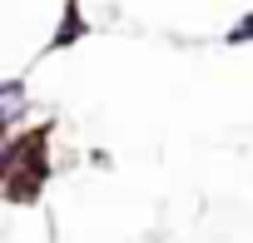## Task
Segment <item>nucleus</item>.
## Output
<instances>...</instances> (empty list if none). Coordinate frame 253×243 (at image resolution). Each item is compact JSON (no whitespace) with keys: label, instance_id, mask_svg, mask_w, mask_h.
I'll return each mask as SVG.
<instances>
[{"label":"nucleus","instance_id":"obj_1","mask_svg":"<svg viewBox=\"0 0 253 243\" xmlns=\"http://www.w3.org/2000/svg\"><path fill=\"white\" fill-rule=\"evenodd\" d=\"M228 40H233V45H238V40H253V15H248V20H243V25H238Z\"/></svg>","mask_w":253,"mask_h":243}]
</instances>
